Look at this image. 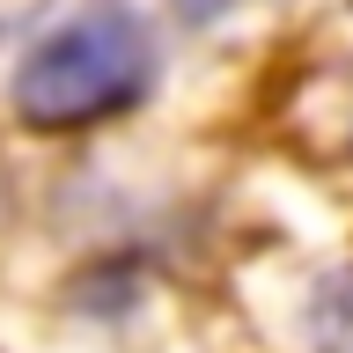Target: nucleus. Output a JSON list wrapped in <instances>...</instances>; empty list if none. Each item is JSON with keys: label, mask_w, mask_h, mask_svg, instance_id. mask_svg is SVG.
Segmentation results:
<instances>
[{"label": "nucleus", "mask_w": 353, "mask_h": 353, "mask_svg": "<svg viewBox=\"0 0 353 353\" xmlns=\"http://www.w3.org/2000/svg\"><path fill=\"white\" fill-rule=\"evenodd\" d=\"M154 81V37L148 22L118 8V0H88L81 15H66L59 30H44L22 52L15 81V118L37 132H74V125H103L118 110H132Z\"/></svg>", "instance_id": "1"}, {"label": "nucleus", "mask_w": 353, "mask_h": 353, "mask_svg": "<svg viewBox=\"0 0 353 353\" xmlns=\"http://www.w3.org/2000/svg\"><path fill=\"white\" fill-rule=\"evenodd\" d=\"M176 8H184V15H192V22H214V15H228L236 0H176Z\"/></svg>", "instance_id": "2"}]
</instances>
